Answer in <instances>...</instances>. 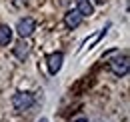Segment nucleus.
I'll use <instances>...</instances> for the list:
<instances>
[{"mask_svg": "<svg viewBox=\"0 0 130 122\" xmlns=\"http://www.w3.org/2000/svg\"><path fill=\"white\" fill-rule=\"evenodd\" d=\"M74 122H88L86 118H78V120H74Z\"/></svg>", "mask_w": 130, "mask_h": 122, "instance_id": "obj_10", "label": "nucleus"}, {"mask_svg": "<svg viewBox=\"0 0 130 122\" xmlns=\"http://www.w3.org/2000/svg\"><path fill=\"white\" fill-rule=\"evenodd\" d=\"M110 70H112L116 76H126V74H128V70H130L128 56H126V54H122V56H118V58L110 60Z\"/></svg>", "mask_w": 130, "mask_h": 122, "instance_id": "obj_2", "label": "nucleus"}, {"mask_svg": "<svg viewBox=\"0 0 130 122\" xmlns=\"http://www.w3.org/2000/svg\"><path fill=\"white\" fill-rule=\"evenodd\" d=\"M96 2H104V0H96Z\"/></svg>", "mask_w": 130, "mask_h": 122, "instance_id": "obj_12", "label": "nucleus"}, {"mask_svg": "<svg viewBox=\"0 0 130 122\" xmlns=\"http://www.w3.org/2000/svg\"><path fill=\"white\" fill-rule=\"evenodd\" d=\"M12 40V28L10 26H0V46H8Z\"/></svg>", "mask_w": 130, "mask_h": 122, "instance_id": "obj_9", "label": "nucleus"}, {"mask_svg": "<svg viewBox=\"0 0 130 122\" xmlns=\"http://www.w3.org/2000/svg\"><path fill=\"white\" fill-rule=\"evenodd\" d=\"M80 22H82V16L78 14V10H68L64 14V24H66V28H70V30L80 26Z\"/></svg>", "mask_w": 130, "mask_h": 122, "instance_id": "obj_5", "label": "nucleus"}, {"mask_svg": "<svg viewBox=\"0 0 130 122\" xmlns=\"http://www.w3.org/2000/svg\"><path fill=\"white\" fill-rule=\"evenodd\" d=\"M12 106L18 112L28 110L30 106H34V94H30V92H16L12 96Z\"/></svg>", "mask_w": 130, "mask_h": 122, "instance_id": "obj_1", "label": "nucleus"}, {"mask_svg": "<svg viewBox=\"0 0 130 122\" xmlns=\"http://www.w3.org/2000/svg\"><path fill=\"white\" fill-rule=\"evenodd\" d=\"M34 28H36V22H34L32 18H22V20H18V24H16V32L22 40L28 38L34 32Z\"/></svg>", "mask_w": 130, "mask_h": 122, "instance_id": "obj_3", "label": "nucleus"}, {"mask_svg": "<svg viewBox=\"0 0 130 122\" xmlns=\"http://www.w3.org/2000/svg\"><path fill=\"white\" fill-rule=\"evenodd\" d=\"M108 28H110V24H106V26H104L102 30L98 32V34H94V36H92L90 40H86V42H84V46H82V48H80V52H78V54H82V52H84L86 48H92V44H96L98 40H100V38H102V36L106 34V30H108Z\"/></svg>", "mask_w": 130, "mask_h": 122, "instance_id": "obj_8", "label": "nucleus"}, {"mask_svg": "<svg viewBox=\"0 0 130 122\" xmlns=\"http://www.w3.org/2000/svg\"><path fill=\"white\" fill-rule=\"evenodd\" d=\"M62 62H64V54L62 52H52L46 56V64H48V72L50 74H56L60 68H62Z\"/></svg>", "mask_w": 130, "mask_h": 122, "instance_id": "obj_4", "label": "nucleus"}, {"mask_svg": "<svg viewBox=\"0 0 130 122\" xmlns=\"http://www.w3.org/2000/svg\"><path fill=\"white\" fill-rule=\"evenodd\" d=\"M76 10H78V14L84 18V16H92L94 14V6L90 4V0H76Z\"/></svg>", "mask_w": 130, "mask_h": 122, "instance_id": "obj_6", "label": "nucleus"}, {"mask_svg": "<svg viewBox=\"0 0 130 122\" xmlns=\"http://www.w3.org/2000/svg\"><path fill=\"white\" fill-rule=\"evenodd\" d=\"M40 122H46V118H42V120H40Z\"/></svg>", "mask_w": 130, "mask_h": 122, "instance_id": "obj_11", "label": "nucleus"}, {"mask_svg": "<svg viewBox=\"0 0 130 122\" xmlns=\"http://www.w3.org/2000/svg\"><path fill=\"white\" fill-rule=\"evenodd\" d=\"M28 52H30V46L26 40H20L16 46H14V56H16L18 60H24L26 56H28Z\"/></svg>", "mask_w": 130, "mask_h": 122, "instance_id": "obj_7", "label": "nucleus"}]
</instances>
